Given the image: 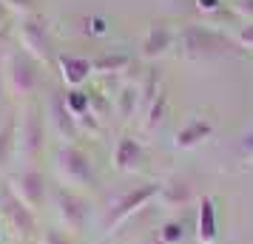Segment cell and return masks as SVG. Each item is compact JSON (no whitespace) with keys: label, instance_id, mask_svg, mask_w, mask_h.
Here are the masks:
<instances>
[{"label":"cell","instance_id":"obj_19","mask_svg":"<svg viewBox=\"0 0 253 244\" xmlns=\"http://www.w3.org/2000/svg\"><path fill=\"white\" fill-rule=\"evenodd\" d=\"M157 236L165 244H182L185 242V221L182 219H165L157 227Z\"/></svg>","mask_w":253,"mask_h":244},{"label":"cell","instance_id":"obj_14","mask_svg":"<svg viewBox=\"0 0 253 244\" xmlns=\"http://www.w3.org/2000/svg\"><path fill=\"white\" fill-rule=\"evenodd\" d=\"M211 134H213V125L208 122V119H188L182 128L176 131V139L173 145L179 148V151H191V148H199L205 139H211Z\"/></svg>","mask_w":253,"mask_h":244},{"label":"cell","instance_id":"obj_23","mask_svg":"<svg viewBox=\"0 0 253 244\" xmlns=\"http://www.w3.org/2000/svg\"><path fill=\"white\" fill-rule=\"evenodd\" d=\"M43 244H77V239L66 227H46L43 230Z\"/></svg>","mask_w":253,"mask_h":244},{"label":"cell","instance_id":"obj_29","mask_svg":"<svg viewBox=\"0 0 253 244\" xmlns=\"http://www.w3.org/2000/svg\"><path fill=\"white\" fill-rule=\"evenodd\" d=\"M142 244H165V242H160V236H151V239H145Z\"/></svg>","mask_w":253,"mask_h":244},{"label":"cell","instance_id":"obj_27","mask_svg":"<svg viewBox=\"0 0 253 244\" xmlns=\"http://www.w3.org/2000/svg\"><path fill=\"white\" fill-rule=\"evenodd\" d=\"M9 37H12V26L3 23V26H0V51H3V43H6Z\"/></svg>","mask_w":253,"mask_h":244},{"label":"cell","instance_id":"obj_20","mask_svg":"<svg viewBox=\"0 0 253 244\" xmlns=\"http://www.w3.org/2000/svg\"><path fill=\"white\" fill-rule=\"evenodd\" d=\"M165 114H168V97H165V91L157 94V100L148 105V114H145V131H154L157 125H162L165 122Z\"/></svg>","mask_w":253,"mask_h":244},{"label":"cell","instance_id":"obj_15","mask_svg":"<svg viewBox=\"0 0 253 244\" xmlns=\"http://www.w3.org/2000/svg\"><path fill=\"white\" fill-rule=\"evenodd\" d=\"M176 32H173L171 26H165V23H157V26H151V32L145 35V40H142V57H162L168 48L176 43Z\"/></svg>","mask_w":253,"mask_h":244},{"label":"cell","instance_id":"obj_8","mask_svg":"<svg viewBox=\"0 0 253 244\" xmlns=\"http://www.w3.org/2000/svg\"><path fill=\"white\" fill-rule=\"evenodd\" d=\"M9 187H12L14 193H17V199L26 202L35 213L46 208L48 196H51V193H48L51 185H48L46 174H43L40 168H35V165H26L20 174H14L12 179H9Z\"/></svg>","mask_w":253,"mask_h":244},{"label":"cell","instance_id":"obj_13","mask_svg":"<svg viewBox=\"0 0 253 244\" xmlns=\"http://www.w3.org/2000/svg\"><path fill=\"white\" fill-rule=\"evenodd\" d=\"M48 114H51V122H54L57 134L66 142H74L77 137H80L77 116L69 111V105H66V97H63V94H54V97H51V108H48Z\"/></svg>","mask_w":253,"mask_h":244},{"label":"cell","instance_id":"obj_5","mask_svg":"<svg viewBox=\"0 0 253 244\" xmlns=\"http://www.w3.org/2000/svg\"><path fill=\"white\" fill-rule=\"evenodd\" d=\"M51 205L57 210L63 227L71 233H83L88 227V219H91V202L83 196L80 190H74L69 185H57L51 187Z\"/></svg>","mask_w":253,"mask_h":244},{"label":"cell","instance_id":"obj_12","mask_svg":"<svg viewBox=\"0 0 253 244\" xmlns=\"http://www.w3.org/2000/svg\"><path fill=\"white\" fill-rule=\"evenodd\" d=\"M142 159H145V151H142V142L134 139V137H123L114 148V168L120 174H134L142 168Z\"/></svg>","mask_w":253,"mask_h":244},{"label":"cell","instance_id":"obj_16","mask_svg":"<svg viewBox=\"0 0 253 244\" xmlns=\"http://www.w3.org/2000/svg\"><path fill=\"white\" fill-rule=\"evenodd\" d=\"M17 125H20V116L14 114L0 125V171H6L17 156Z\"/></svg>","mask_w":253,"mask_h":244},{"label":"cell","instance_id":"obj_4","mask_svg":"<svg viewBox=\"0 0 253 244\" xmlns=\"http://www.w3.org/2000/svg\"><path fill=\"white\" fill-rule=\"evenodd\" d=\"M0 216H3V224H6V230H12L17 239H23V242H32L37 233H40V224H37V213L26 202L17 199L9 185L0 187Z\"/></svg>","mask_w":253,"mask_h":244},{"label":"cell","instance_id":"obj_30","mask_svg":"<svg viewBox=\"0 0 253 244\" xmlns=\"http://www.w3.org/2000/svg\"><path fill=\"white\" fill-rule=\"evenodd\" d=\"M3 236H6V224H3V216H0V242H3Z\"/></svg>","mask_w":253,"mask_h":244},{"label":"cell","instance_id":"obj_24","mask_svg":"<svg viewBox=\"0 0 253 244\" xmlns=\"http://www.w3.org/2000/svg\"><path fill=\"white\" fill-rule=\"evenodd\" d=\"M236 159L242 165H253V128L248 134H242L239 145H236Z\"/></svg>","mask_w":253,"mask_h":244},{"label":"cell","instance_id":"obj_9","mask_svg":"<svg viewBox=\"0 0 253 244\" xmlns=\"http://www.w3.org/2000/svg\"><path fill=\"white\" fill-rule=\"evenodd\" d=\"M20 46L37 63H48L51 60L54 43H51V35H48V26L43 17H29V20L20 23Z\"/></svg>","mask_w":253,"mask_h":244},{"label":"cell","instance_id":"obj_22","mask_svg":"<svg viewBox=\"0 0 253 244\" xmlns=\"http://www.w3.org/2000/svg\"><path fill=\"white\" fill-rule=\"evenodd\" d=\"M63 97H66V105H69V111L74 116H83L88 111V94L85 91H77V88H74V91H66Z\"/></svg>","mask_w":253,"mask_h":244},{"label":"cell","instance_id":"obj_25","mask_svg":"<svg viewBox=\"0 0 253 244\" xmlns=\"http://www.w3.org/2000/svg\"><path fill=\"white\" fill-rule=\"evenodd\" d=\"M236 43H239L242 48H253V23L248 26V29H242L239 37H236Z\"/></svg>","mask_w":253,"mask_h":244},{"label":"cell","instance_id":"obj_28","mask_svg":"<svg viewBox=\"0 0 253 244\" xmlns=\"http://www.w3.org/2000/svg\"><path fill=\"white\" fill-rule=\"evenodd\" d=\"M3 100H6V85H3V80H0V111H3Z\"/></svg>","mask_w":253,"mask_h":244},{"label":"cell","instance_id":"obj_26","mask_svg":"<svg viewBox=\"0 0 253 244\" xmlns=\"http://www.w3.org/2000/svg\"><path fill=\"white\" fill-rule=\"evenodd\" d=\"M233 9H236L242 17H251V20H253V0H236V3H233Z\"/></svg>","mask_w":253,"mask_h":244},{"label":"cell","instance_id":"obj_7","mask_svg":"<svg viewBox=\"0 0 253 244\" xmlns=\"http://www.w3.org/2000/svg\"><path fill=\"white\" fill-rule=\"evenodd\" d=\"M43 148H46V119H43L40 108L29 105L17 125V153L26 162H35L43 153Z\"/></svg>","mask_w":253,"mask_h":244},{"label":"cell","instance_id":"obj_11","mask_svg":"<svg viewBox=\"0 0 253 244\" xmlns=\"http://www.w3.org/2000/svg\"><path fill=\"white\" fill-rule=\"evenodd\" d=\"M196 242L199 244L219 242V213H216V199L213 196L199 199V210H196Z\"/></svg>","mask_w":253,"mask_h":244},{"label":"cell","instance_id":"obj_2","mask_svg":"<svg viewBox=\"0 0 253 244\" xmlns=\"http://www.w3.org/2000/svg\"><path fill=\"white\" fill-rule=\"evenodd\" d=\"M54 168H57L60 182L69 185V187H74V190L100 185L91 156L83 151V148H77L74 142H63L57 151H54Z\"/></svg>","mask_w":253,"mask_h":244},{"label":"cell","instance_id":"obj_17","mask_svg":"<svg viewBox=\"0 0 253 244\" xmlns=\"http://www.w3.org/2000/svg\"><path fill=\"white\" fill-rule=\"evenodd\" d=\"M57 63H60V69H63V80L69 82L71 88L83 85V82L88 80L91 69H94L88 60H85V57H77V54H63Z\"/></svg>","mask_w":253,"mask_h":244},{"label":"cell","instance_id":"obj_1","mask_svg":"<svg viewBox=\"0 0 253 244\" xmlns=\"http://www.w3.org/2000/svg\"><path fill=\"white\" fill-rule=\"evenodd\" d=\"M176 40H179V46H182L185 57H194V60L233 57V54H242V46L233 40V37L222 35V32H216V29H208V26H188Z\"/></svg>","mask_w":253,"mask_h":244},{"label":"cell","instance_id":"obj_21","mask_svg":"<svg viewBox=\"0 0 253 244\" xmlns=\"http://www.w3.org/2000/svg\"><path fill=\"white\" fill-rule=\"evenodd\" d=\"M128 63H131V57H128V54H105V57H97L91 66L97 71H103V74H111V71L117 74V71L126 69Z\"/></svg>","mask_w":253,"mask_h":244},{"label":"cell","instance_id":"obj_31","mask_svg":"<svg viewBox=\"0 0 253 244\" xmlns=\"http://www.w3.org/2000/svg\"><path fill=\"white\" fill-rule=\"evenodd\" d=\"M17 244H35V242H17Z\"/></svg>","mask_w":253,"mask_h":244},{"label":"cell","instance_id":"obj_18","mask_svg":"<svg viewBox=\"0 0 253 244\" xmlns=\"http://www.w3.org/2000/svg\"><path fill=\"white\" fill-rule=\"evenodd\" d=\"M139 100H142L139 97V85H123V91L117 94V114L123 116V119H128V116L134 114Z\"/></svg>","mask_w":253,"mask_h":244},{"label":"cell","instance_id":"obj_6","mask_svg":"<svg viewBox=\"0 0 253 244\" xmlns=\"http://www.w3.org/2000/svg\"><path fill=\"white\" fill-rule=\"evenodd\" d=\"M157 193H160V182H145V185H137V187H131V190H126V193L111 205V210H108L105 230L111 233V230H120L123 224H128L137 213L151 208V202L157 199Z\"/></svg>","mask_w":253,"mask_h":244},{"label":"cell","instance_id":"obj_3","mask_svg":"<svg viewBox=\"0 0 253 244\" xmlns=\"http://www.w3.org/2000/svg\"><path fill=\"white\" fill-rule=\"evenodd\" d=\"M6 85L17 97H32L40 88L43 80V63H37L32 54H26L23 48H14L6 54Z\"/></svg>","mask_w":253,"mask_h":244},{"label":"cell","instance_id":"obj_10","mask_svg":"<svg viewBox=\"0 0 253 244\" xmlns=\"http://www.w3.org/2000/svg\"><path fill=\"white\" fill-rule=\"evenodd\" d=\"M157 202H160L162 208H168V210L191 208V205L196 202V187L191 185V179H185V176H171V179L160 182Z\"/></svg>","mask_w":253,"mask_h":244}]
</instances>
